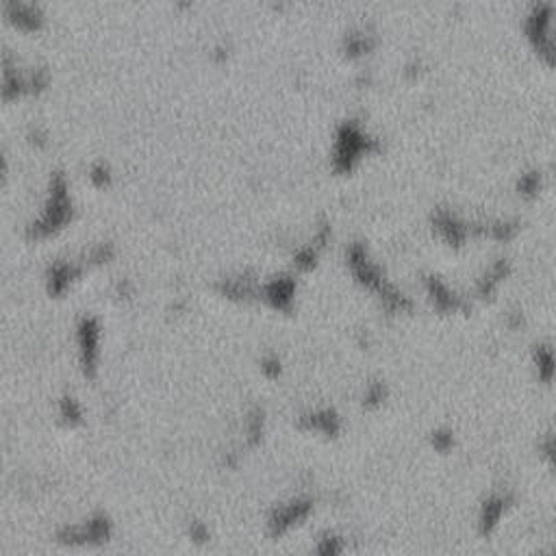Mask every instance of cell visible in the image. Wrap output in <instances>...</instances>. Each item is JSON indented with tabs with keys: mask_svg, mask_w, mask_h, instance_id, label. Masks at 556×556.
Masks as SVG:
<instances>
[{
	"mask_svg": "<svg viewBox=\"0 0 556 556\" xmlns=\"http://www.w3.org/2000/svg\"><path fill=\"white\" fill-rule=\"evenodd\" d=\"M348 265H350L352 276H355V280L361 285V287H365L369 292H376L378 296L391 285V283L385 280L380 267L367 259L365 248L359 244L348 250Z\"/></svg>",
	"mask_w": 556,
	"mask_h": 556,
	"instance_id": "cell-1",
	"label": "cell"
},
{
	"mask_svg": "<svg viewBox=\"0 0 556 556\" xmlns=\"http://www.w3.org/2000/svg\"><path fill=\"white\" fill-rule=\"evenodd\" d=\"M313 511V502L309 498H298L292 500L289 504H283L278 507L272 517H269V532L274 537L289 532L294 526H298L300 521H305Z\"/></svg>",
	"mask_w": 556,
	"mask_h": 556,
	"instance_id": "cell-2",
	"label": "cell"
},
{
	"mask_svg": "<svg viewBox=\"0 0 556 556\" xmlns=\"http://www.w3.org/2000/svg\"><path fill=\"white\" fill-rule=\"evenodd\" d=\"M424 287H426V294L432 302V307L441 313H459V311H467V302L454 294L448 285L437 278V276H428L424 280Z\"/></svg>",
	"mask_w": 556,
	"mask_h": 556,
	"instance_id": "cell-3",
	"label": "cell"
},
{
	"mask_svg": "<svg viewBox=\"0 0 556 556\" xmlns=\"http://www.w3.org/2000/svg\"><path fill=\"white\" fill-rule=\"evenodd\" d=\"M261 296L267 300L269 307L276 311H292L294 296H296V280L292 276H278L263 285Z\"/></svg>",
	"mask_w": 556,
	"mask_h": 556,
	"instance_id": "cell-4",
	"label": "cell"
},
{
	"mask_svg": "<svg viewBox=\"0 0 556 556\" xmlns=\"http://www.w3.org/2000/svg\"><path fill=\"white\" fill-rule=\"evenodd\" d=\"M511 502H513V498L509 494H494L482 502L480 515H478V526H480L482 534H491L496 530L502 515L507 513V509L511 507Z\"/></svg>",
	"mask_w": 556,
	"mask_h": 556,
	"instance_id": "cell-5",
	"label": "cell"
},
{
	"mask_svg": "<svg viewBox=\"0 0 556 556\" xmlns=\"http://www.w3.org/2000/svg\"><path fill=\"white\" fill-rule=\"evenodd\" d=\"M298 426L305 428V430L322 432L326 437H335L342 430V417L337 415L332 409H322V411H313V413L302 415Z\"/></svg>",
	"mask_w": 556,
	"mask_h": 556,
	"instance_id": "cell-6",
	"label": "cell"
},
{
	"mask_svg": "<svg viewBox=\"0 0 556 556\" xmlns=\"http://www.w3.org/2000/svg\"><path fill=\"white\" fill-rule=\"evenodd\" d=\"M509 276V263L507 259H500L496 261L489 272H487L480 280H478V296L480 298H491L496 294V289L500 287V283Z\"/></svg>",
	"mask_w": 556,
	"mask_h": 556,
	"instance_id": "cell-7",
	"label": "cell"
},
{
	"mask_svg": "<svg viewBox=\"0 0 556 556\" xmlns=\"http://www.w3.org/2000/svg\"><path fill=\"white\" fill-rule=\"evenodd\" d=\"M534 365H537V374H539V380L550 385L552 382V376H554V355H552V348L550 344H541L537 346L534 352Z\"/></svg>",
	"mask_w": 556,
	"mask_h": 556,
	"instance_id": "cell-8",
	"label": "cell"
},
{
	"mask_svg": "<svg viewBox=\"0 0 556 556\" xmlns=\"http://www.w3.org/2000/svg\"><path fill=\"white\" fill-rule=\"evenodd\" d=\"M387 394H389V389H387V385L382 380H376L372 382L365 389V396H363V407L367 409H378L380 404L387 400Z\"/></svg>",
	"mask_w": 556,
	"mask_h": 556,
	"instance_id": "cell-9",
	"label": "cell"
},
{
	"mask_svg": "<svg viewBox=\"0 0 556 556\" xmlns=\"http://www.w3.org/2000/svg\"><path fill=\"white\" fill-rule=\"evenodd\" d=\"M430 444H432V448H435L437 452L446 454V452H450L452 446H454V435H452V430H448V428H439V430H435V432L430 435Z\"/></svg>",
	"mask_w": 556,
	"mask_h": 556,
	"instance_id": "cell-10",
	"label": "cell"
},
{
	"mask_svg": "<svg viewBox=\"0 0 556 556\" xmlns=\"http://www.w3.org/2000/svg\"><path fill=\"white\" fill-rule=\"evenodd\" d=\"M317 552L319 554H339V552H344V544H342V539L337 534L328 532V534H324L322 539H319Z\"/></svg>",
	"mask_w": 556,
	"mask_h": 556,
	"instance_id": "cell-11",
	"label": "cell"
},
{
	"mask_svg": "<svg viewBox=\"0 0 556 556\" xmlns=\"http://www.w3.org/2000/svg\"><path fill=\"white\" fill-rule=\"evenodd\" d=\"M315 261H317V255H315V250L313 248H302L298 255L294 257V263L300 267V269H313L315 267Z\"/></svg>",
	"mask_w": 556,
	"mask_h": 556,
	"instance_id": "cell-12",
	"label": "cell"
},
{
	"mask_svg": "<svg viewBox=\"0 0 556 556\" xmlns=\"http://www.w3.org/2000/svg\"><path fill=\"white\" fill-rule=\"evenodd\" d=\"M261 369H263V374H265L267 378H278V376H280V372H283L280 359H278L276 355H269V357H265V359H263V363H261Z\"/></svg>",
	"mask_w": 556,
	"mask_h": 556,
	"instance_id": "cell-13",
	"label": "cell"
},
{
	"mask_svg": "<svg viewBox=\"0 0 556 556\" xmlns=\"http://www.w3.org/2000/svg\"><path fill=\"white\" fill-rule=\"evenodd\" d=\"M541 450H544V457L550 461L552 459V450H554V441H552V435L550 432L546 435V439L541 441Z\"/></svg>",
	"mask_w": 556,
	"mask_h": 556,
	"instance_id": "cell-14",
	"label": "cell"
}]
</instances>
